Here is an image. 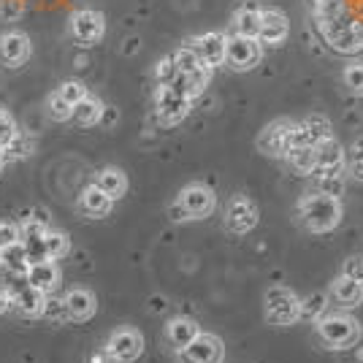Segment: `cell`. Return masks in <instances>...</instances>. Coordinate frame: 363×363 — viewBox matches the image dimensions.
Segmentation results:
<instances>
[{"label": "cell", "instance_id": "6da1fadb", "mask_svg": "<svg viewBox=\"0 0 363 363\" xmlns=\"http://www.w3.org/2000/svg\"><path fill=\"white\" fill-rule=\"evenodd\" d=\"M315 325V336L325 350L331 352H345L361 345L363 339V323L358 318H352L347 312H325Z\"/></svg>", "mask_w": 363, "mask_h": 363}, {"label": "cell", "instance_id": "7a4b0ae2", "mask_svg": "<svg viewBox=\"0 0 363 363\" xmlns=\"http://www.w3.org/2000/svg\"><path fill=\"white\" fill-rule=\"evenodd\" d=\"M298 220L309 233H331L342 225L345 220V206H342V198L331 196H320V193H303L298 206Z\"/></svg>", "mask_w": 363, "mask_h": 363}, {"label": "cell", "instance_id": "3957f363", "mask_svg": "<svg viewBox=\"0 0 363 363\" xmlns=\"http://www.w3.org/2000/svg\"><path fill=\"white\" fill-rule=\"evenodd\" d=\"M217 209V196L209 184L193 182L182 190L174 203H168V220L171 223H198L212 217Z\"/></svg>", "mask_w": 363, "mask_h": 363}, {"label": "cell", "instance_id": "277c9868", "mask_svg": "<svg viewBox=\"0 0 363 363\" xmlns=\"http://www.w3.org/2000/svg\"><path fill=\"white\" fill-rule=\"evenodd\" d=\"M263 320L274 328H290L301 320V296L285 285H272L263 296Z\"/></svg>", "mask_w": 363, "mask_h": 363}, {"label": "cell", "instance_id": "5b68a950", "mask_svg": "<svg viewBox=\"0 0 363 363\" xmlns=\"http://www.w3.org/2000/svg\"><path fill=\"white\" fill-rule=\"evenodd\" d=\"M318 30L323 41L339 55H358L363 52V28L355 22H347L342 16H320Z\"/></svg>", "mask_w": 363, "mask_h": 363}, {"label": "cell", "instance_id": "8992f818", "mask_svg": "<svg viewBox=\"0 0 363 363\" xmlns=\"http://www.w3.org/2000/svg\"><path fill=\"white\" fill-rule=\"evenodd\" d=\"M293 128L296 120L288 117H279V120L269 122L255 138V147L263 157H272V160H282L290 150V138H293Z\"/></svg>", "mask_w": 363, "mask_h": 363}, {"label": "cell", "instance_id": "52a82bcc", "mask_svg": "<svg viewBox=\"0 0 363 363\" xmlns=\"http://www.w3.org/2000/svg\"><path fill=\"white\" fill-rule=\"evenodd\" d=\"M263 60V46L257 38L247 35H225V65L236 74H247Z\"/></svg>", "mask_w": 363, "mask_h": 363}, {"label": "cell", "instance_id": "ba28073f", "mask_svg": "<svg viewBox=\"0 0 363 363\" xmlns=\"http://www.w3.org/2000/svg\"><path fill=\"white\" fill-rule=\"evenodd\" d=\"M260 223V209L250 196L236 193V196L228 201L225 206V230L233 236H247L252 233Z\"/></svg>", "mask_w": 363, "mask_h": 363}, {"label": "cell", "instance_id": "9c48e42d", "mask_svg": "<svg viewBox=\"0 0 363 363\" xmlns=\"http://www.w3.org/2000/svg\"><path fill=\"white\" fill-rule=\"evenodd\" d=\"M177 358H179V363H223L225 361V345L217 333L201 331L187 347H182L177 352Z\"/></svg>", "mask_w": 363, "mask_h": 363}, {"label": "cell", "instance_id": "30bf717a", "mask_svg": "<svg viewBox=\"0 0 363 363\" xmlns=\"http://www.w3.org/2000/svg\"><path fill=\"white\" fill-rule=\"evenodd\" d=\"M106 358L111 363H133L144 352V336L136 328H117L106 342Z\"/></svg>", "mask_w": 363, "mask_h": 363}, {"label": "cell", "instance_id": "8fae6325", "mask_svg": "<svg viewBox=\"0 0 363 363\" xmlns=\"http://www.w3.org/2000/svg\"><path fill=\"white\" fill-rule=\"evenodd\" d=\"M71 35H74L76 46H82V49L95 46L106 35V19L95 9H79L71 16Z\"/></svg>", "mask_w": 363, "mask_h": 363}, {"label": "cell", "instance_id": "7c38bea8", "mask_svg": "<svg viewBox=\"0 0 363 363\" xmlns=\"http://www.w3.org/2000/svg\"><path fill=\"white\" fill-rule=\"evenodd\" d=\"M190 108H193V101L184 98L182 92H177L171 84L157 87V92H155V111H157L160 125H166V128L184 120L190 114Z\"/></svg>", "mask_w": 363, "mask_h": 363}, {"label": "cell", "instance_id": "4fadbf2b", "mask_svg": "<svg viewBox=\"0 0 363 363\" xmlns=\"http://www.w3.org/2000/svg\"><path fill=\"white\" fill-rule=\"evenodd\" d=\"M187 46L198 55V60H201L203 68L214 71V68L225 65V33L209 30L203 33V35H196Z\"/></svg>", "mask_w": 363, "mask_h": 363}, {"label": "cell", "instance_id": "5bb4252c", "mask_svg": "<svg viewBox=\"0 0 363 363\" xmlns=\"http://www.w3.org/2000/svg\"><path fill=\"white\" fill-rule=\"evenodd\" d=\"M290 35L288 16L279 9H260V30H257V41L260 46H282Z\"/></svg>", "mask_w": 363, "mask_h": 363}, {"label": "cell", "instance_id": "9a60e30c", "mask_svg": "<svg viewBox=\"0 0 363 363\" xmlns=\"http://www.w3.org/2000/svg\"><path fill=\"white\" fill-rule=\"evenodd\" d=\"M33 44L25 33L9 30L0 35V65L6 68H22L25 62L30 60Z\"/></svg>", "mask_w": 363, "mask_h": 363}, {"label": "cell", "instance_id": "2e32d148", "mask_svg": "<svg viewBox=\"0 0 363 363\" xmlns=\"http://www.w3.org/2000/svg\"><path fill=\"white\" fill-rule=\"evenodd\" d=\"M347 152L333 136H325L315 147V174H345Z\"/></svg>", "mask_w": 363, "mask_h": 363}, {"label": "cell", "instance_id": "e0dca14e", "mask_svg": "<svg viewBox=\"0 0 363 363\" xmlns=\"http://www.w3.org/2000/svg\"><path fill=\"white\" fill-rule=\"evenodd\" d=\"M25 282L30 288L41 290V293H52V290L57 288V282H60V266L55 260H49V257L46 260H35L25 272Z\"/></svg>", "mask_w": 363, "mask_h": 363}, {"label": "cell", "instance_id": "ac0fdd59", "mask_svg": "<svg viewBox=\"0 0 363 363\" xmlns=\"http://www.w3.org/2000/svg\"><path fill=\"white\" fill-rule=\"evenodd\" d=\"M65 306H68V320L87 323L98 312V298L87 288H71L65 293Z\"/></svg>", "mask_w": 363, "mask_h": 363}, {"label": "cell", "instance_id": "d6986e66", "mask_svg": "<svg viewBox=\"0 0 363 363\" xmlns=\"http://www.w3.org/2000/svg\"><path fill=\"white\" fill-rule=\"evenodd\" d=\"M328 296H331L342 309H358V306H363V285H358L355 279H350L345 274H339L331 282Z\"/></svg>", "mask_w": 363, "mask_h": 363}, {"label": "cell", "instance_id": "ffe728a7", "mask_svg": "<svg viewBox=\"0 0 363 363\" xmlns=\"http://www.w3.org/2000/svg\"><path fill=\"white\" fill-rule=\"evenodd\" d=\"M114 209V201L92 182V184H87L82 193H79V212L87 214V217H106L108 212Z\"/></svg>", "mask_w": 363, "mask_h": 363}, {"label": "cell", "instance_id": "44dd1931", "mask_svg": "<svg viewBox=\"0 0 363 363\" xmlns=\"http://www.w3.org/2000/svg\"><path fill=\"white\" fill-rule=\"evenodd\" d=\"M198 333H201L198 320L184 318V315H179V318H171L166 323V342L177 350V352H179L182 347H187V345L196 339Z\"/></svg>", "mask_w": 363, "mask_h": 363}, {"label": "cell", "instance_id": "7402d4cb", "mask_svg": "<svg viewBox=\"0 0 363 363\" xmlns=\"http://www.w3.org/2000/svg\"><path fill=\"white\" fill-rule=\"evenodd\" d=\"M209 79H212V71L209 68H196V71H190V74H177V79L171 82V87L177 92H182L184 98H190V101H196L203 95V90L209 87Z\"/></svg>", "mask_w": 363, "mask_h": 363}, {"label": "cell", "instance_id": "603a6c76", "mask_svg": "<svg viewBox=\"0 0 363 363\" xmlns=\"http://www.w3.org/2000/svg\"><path fill=\"white\" fill-rule=\"evenodd\" d=\"M28 266H30V257H28V250H25V244L22 242L0 247V269H3L6 274L25 277Z\"/></svg>", "mask_w": 363, "mask_h": 363}, {"label": "cell", "instance_id": "cb8c5ba5", "mask_svg": "<svg viewBox=\"0 0 363 363\" xmlns=\"http://www.w3.org/2000/svg\"><path fill=\"white\" fill-rule=\"evenodd\" d=\"M95 184L106 193L111 201H120L125 193H128V174L117 166H106L98 171V177H95Z\"/></svg>", "mask_w": 363, "mask_h": 363}, {"label": "cell", "instance_id": "d4e9b609", "mask_svg": "<svg viewBox=\"0 0 363 363\" xmlns=\"http://www.w3.org/2000/svg\"><path fill=\"white\" fill-rule=\"evenodd\" d=\"M101 108H104V104H101L98 98L84 95V98H82L79 104H74V108H71V122L79 125V128L98 125V120H101Z\"/></svg>", "mask_w": 363, "mask_h": 363}, {"label": "cell", "instance_id": "484cf974", "mask_svg": "<svg viewBox=\"0 0 363 363\" xmlns=\"http://www.w3.org/2000/svg\"><path fill=\"white\" fill-rule=\"evenodd\" d=\"M233 33L236 35H247V38H257L260 30V9L257 6H242L236 14H233Z\"/></svg>", "mask_w": 363, "mask_h": 363}, {"label": "cell", "instance_id": "4316f807", "mask_svg": "<svg viewBox=\"0 0 363 363\" xmlns=\"http://www.w3.org/2000/svg\"><path fill=\"white\" fill-rule=\"evenodd\" d=\"M328 306H331V296L325 290H315V293L301 298V320L303 323H318L328 312Z\"/></svg>", "mask_w": 363, "mask_h": 363}, {"label": "cell", "instance_id": "83f0119b", "mask_svg": "<svg viewBox=\"0 0 363 363\" xmlns=\"http://www.w3.org/2000/svg\"><path fill=\"white\" fill-rule=\"evenodd\" d=\"M345 190H347V177L345 174H312V193L342 198Z\"/></svg>", "mask_w": 363, "mask_h": 363}, {"label": "cell", "instance_id": "f1b7e54d", "mask_svg": "<svg viewBox=\"0 0 363 363\" xmlns=\"http://www.w3.org/2000/svg\"><path fill=\"white\" fill-rule=\"evenodd\" d=\"M288 168L298 177H312L315 174V150L309 147H296V150H288V155L282 157Z\"/></svg>", "mask_w": 363, "mask_h": 363}, {"label": "cell", "instance_id": "f546056e", "mask_svg": "<svg viewBox=\"0 0 363 363\" xmlns=\"http://www.w3.org/2000/svg\"><path fill=\"white\" fill-rule=\"evenodd\" d=\"M30 152H33V138L16 130L14 136L0 147V157H3V163H6V160H22V157H28Z\"/></svg>", "mask_w": 363, "mask_h": 363}, {"label": "cell", "instance_id": "4dcf8cb0", "mask_svg": "<svg viewBox=\"0 0 363 363\" xmlns=\"http://www.w3.org/2000/svg\"><path fill=\"white\" fill-rule=\"evenodd\" d=\"M44 250H46V257L49 260H60L71 252V239H68V233H62V230H46L44 236Z\"/></svg>", "mask_w": 363, "mask_h": 363}, {"label": "cell", "instance_id": "1f68e13d", "mask_svg": "<svg viewBox=\"0 0 363 363\" xmlns=\"http://www.w3.org/2000/svg\"><path fill=\"white\" fill-rule=\"evenodd\" d=\"M347 166H345V177L361 182L363 184V136H358L347 150Z\"/></svg>", "mask_w": 363, "mask_h": 363}, {"label": "cell", "instance_id": "d6a6232c", "mask_svg": "<svg viewBox=\"0 0 363 363\" xmlns=\"http://www.w3.org/2000/svg\"><path fill=\"white\" fill-rule=\"evenodd\" d=\"M342 84L347 87L350 95L363 98V60H350L342 71Z\"/></svg>", "mask_w": 363, "mask_h": 363}, {"label": "cell", "instance_id": "836d02e7", "mask_svg": "<svg viewBox=\"0 0 363 363\" xmlns=\"http://www.w3.org/2000/svg\"><path fill=\"white\" fill-rule=\"evenodd\" d=\"M41 318L49 320V323H65V320H68L65 298H60V296H49V293H46L44 306H41Z\"/></svg>", "mask_w": 363, "mask_h": 363}, {"label": "cell", "instance_id": "e575fe53", "mask_svg": "<svg viewBox=\"0 0 363 363\" xmlns=\"http://www.w3.org/2000/svg\"><path fill=\"white\" fill-rule=\"evenodd\" d=\"M71 104L62 98L60 92H52L49 95V101H46V114H49V120L55 122H71Z\"/></svg>", "mask_w": 363, "mask_h": 363}, {"label": "cell", "instance_id": "d590c367", "mask_svg": "<svg viewBox=\"0 0 363 363\" xmlns=\"http://www.w3.org/2000/svg\"><path fill=\"white\" fill-rule=\"evenodd\" d=\"M177 74H179V68H177V62H174L171 55L163 57V60H157V65H155V82H157V87L171 84L177 79Z\"/></svg>", "mask_w": 363, "mask_h": 363}, {"label": "cell", "instance_id": "8d00e7d4", "mask_svg": "<svg viewBox=\"0 0 363 363\" xmlns=\"http://www.w3.org/2000/svg\"><path fill=\"white\" fill-rule=\"evenodd\" d=\"M171 57H174V62H177L179 74H190V71L201 68V60H198V55L190 49V46H179V49H177Z\"/></svg>", "mask_w": 363, "mask_h": 363}, {"label": "cell", "instance_id": "74e56055", "mask_svg": "<svg viewBox=\"0 0 363 363\" xmlns=\"http://www.w3.org/2000/svg\"><path fill=\"white\" fill-rule=\"evenodd\" d=\"M46 230H49V228H46L44 223H38V220L28 217V220L19 225V242L28 244V242H35V239H44Z\"/></svg>", "mask_w": 363, "mask_h": 363}, {"label": "cell", "instance_id": "f35d334b", "mask_svg": "<svg viewBox=\"0 0 363 363\" xmlns=\"http://www.w3.org/2000/svg\"><path fill=\"white\" fill-rule=\"evenodd\" d=\"M315 19L320 16H342L345 14V0H312Z\"/></svg>", "mask_w": 363, "mask_h": 363}, {"label": "cell", "instance_id": "ab89813d", "mask_svg": "<svg viewBox=\"0 0 363 363\" xmlns=\"http://www.w3.org/2000/svg\"><path fill=\"white\" fill-rule=\"evenodd\" d=\"M57 92H60V95L68 101V104H71V106H74V104H79L84 95H90V92H87V87H84L82 82H76V79H71V82H62L60 87H57Z\"/></svg>", "mask_w": 363, "mask_h": 363}, {"label": "cell", "instance_id": "60d3db41", "mask_svg": "<svg viewBox=\"0 0 363 363\" xmlns=\"http://www.w3.org/2000/svg\"><path fill=\"white\" fill-rule=\"evenodd\" d=\"M25 14V0H0V22H16Z\"/></svg>", "mask_w": 363, "mask_h": 363}, {"label": "cell", "instance_id": "b9f144b4", "mask_svg": "<svg viewBox=\"0 0 363 363\" xmlns=\"http://www.w3.org/2000/svg\"><path fill=\"white\" fill-rule=\"evenodd\" d=\"M345 277H350V279H355L358 285H363V255H350L345 263H342V272Z\"/></svg>", "mask_w": 363, "mask_h": 363}, {"label": "cell", "instance_id": "7bdbcfd3", "mask_svg": "<svg viewBox=\"0 0 363 363\" xmlns=\"http://www.w3.org/2000/svg\"><path fill=\"white\" fill-rule=\"evenodd\" d=\"M14 133H16V125H14V120H11V114H6V111L0 108V147L14 136Z\"/></svg>", "mask_w": 363, "mask_h": 363}, {"label": "cell", "instance_id": "ee69618b", "mask_svg": "<svg viewBox=\"0 0 363 363\" xmlns=\"http://www.w3.org/2000/svg\"><path fill=\"white\" fill-rule=\"evenodd\" d=\"M14 242H19V225H14V223H0V247Z\"/></svg>", "mask_w": 363, "mask_h": 363}, {"label": "cell", "instance_id": "f6af8a7d", "mask_svg": "<svg viewBox=\"0 0 363 363\" xmlns=\"http://www.w3.org/2000/svg\"><path fill=\"white\" fill-rule=\"evenodd\" d=\"M120 120V111L117 108H111V106H104L101 108V120H98V125H114V122Z\"/></svg>", "mask_w": 363, "mask_h": 363}, {"label": "cell", "instance_id": "bcb514c9", "mask_svg": "<svg viewBox=\"0 0 363 363\" xmlns=\"http://www.w3.org/2000/svg\"><path fill=\"white\" fill-rule=\"evenodd\" d=\"M166 309H168L166 296H152V298H150V312H155V315H157V312H166Z\"/></svg>", "mask_w": 363, "mask_h": 363}, {"label": "cell", "instance_id": "7dc6e473", "mask_svg": "<svg viewBox=\"0 0 363 363\" xmlns=\"http://www.w3.org/2000/svg\"><path fill=\"white\" fill-rule=\"evenodd\" d=\"M138 44H141L138 38H128V41H125V46H122V55H136Z\"/></svg>", "mask_w": 363, "mask_h": 363}, {"label": "cell", "instance_id": "c3c4849f", "mask_svg": "<svg viewBox=\"0 0 363 363\" xmlns=\"http://www.w3.org/2000/svg\"><path fill=\"white\" fill-rule=\"evenodd\" d=\"M33 220H38V223L49 225V209H33Z\"/></svg>", "mask_w": 363, "mask_h": 363}, {"label": "cell", "instance_id": "681fc988", "mask_svg": "<svg viewBox=\"0 0 363 363\" xmlns=\"http://www.w3.org/2000/svg\"><path fill=\"white\" fill-rule=\"evenodd\" d=\"M90 363H108L106 352H95V355L90 358Z\"/></svg>", "mask_w": 363, "mask_h": 363}, {"label": "cell", "instance_id": "f907efd6", "mask_svg": "<svg viewBox=\"0 0 363 363\" xmlns=\"http://www.w3.org/2000/svg\"><path fill=\"white\" fill-rule=\"evenodd\" d=\"M6 306H9V296H6V293H0V312H6Z\"/></svg>", "mask_w": 363, "mask_h": 363}]
</instances>
